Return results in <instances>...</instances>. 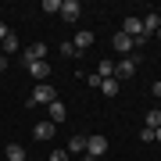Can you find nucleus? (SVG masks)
Here are the masks:
<instances>
[{"instance_id": "nucleus-19", "label": "nucleus", "mask_w": 161, "mask_h": 161, "mask_svg": "<svg viewBox=\"0 0 161 161\" xmlns=\"http://www.w3.org/2000/svg\"><path fill=\"white\" fill-rule=\"evenodd\" d=\"M58 50H61V58H75V54H79V50H75V47H72V43H61V47H58Z\"/></svg>"}, {"instance_id": "nucleus-18", "label": "nucleus", "mask_w": 161, "mask_h": 161, "mask_svg": "<svg viewBox=\"0 0 161 161\" xmlns=\"http://www.w3.org/2000/svg\"><path fill=\"white\" fill-rule=\"evenodd\" d=\"M43 11L47 14H61V0H43Z\"/></svg>"}, {"instance_id": "nucleus-3", "label": "nucleus", "mask_w": 161, "mask_h": 161, "mask_svg": "<svg viewBox=\"0 0 161 161\" xmlns=\"http://www.w3.org/2000/svg\"><path fill=\"white\" fill-rule=\"evenodd\" d=\"M54 132H58V125H54V122L47 118V122H36V129H32V136L40 140V143H50V140H54Z\"/></svg>"}, {"instance_id": "nucleus-7", "label": "nucleus", "mask_w": 161, "mask_h": 161, "mask_svg": "<svg viewBox=\"0 0 161 161\" xmlns=\"http://www.w3.org/2000/svg\"><path fill=\"white\" fill-rule=\"evenodd\" d=\"M25 68H29V75L36 82H47V75H50V64L47 61H32V64H25Z\"/></svg>"}, {"instance_id": "nucleus-29", "label": "nucleus", "mask_w": 161, "mask_h": 161, "mask_svg": "<svg viewBox=\"0 0 161 161\" xmlns=\"http://www.w3.org/2000/svg\"><path fill=\"white\" fill-rule=\"evenodd\" d=\"M25 161H36V158H25Z\"/></svg>"}, {"instance_id": "nucleus-2", "label": "nucleus", "mask_w": 161, "mask_h": 161, "mask_svg": "<svg viewBox=\"0 0 161 161\" xmlns=\"http://www.w3.org/2000/svg\"><path fill=\"white\" fill-rule=\"evenodd\" d=\"M100 154H108V136H86V158H100Z\"/></svg>"}, {"instance_id": "nucleus-25", "label": "nucleus", "mask_w": 161, "mask_h": 161, "mask_svg": "<svg viewBox=\"0 0 161 161\" xmlns=\"http://www.w3.org/2000/svg\"><path fill=\"white\" fill-rule=\"evenodd\" d=\"M154 143H161V125H158V129H154Z\"/></svg>"}, {"instance_id": "nucleus-11", "label": "nucleus", "mask_w": 161, "mask_h": 161, "mask_svg": "<svg viewBox=\"0 0 161 161\" xmlns=\"http://www.w3.org/2000/svg\"><path fill=\"white\" fill-rule=\"evenodd\" d=\"M4 158H7V161H25L29 154H25L22 143H7V147H4Z\"/></svg>"}, {"instance_id": "nucleus-1", "label": "nucleus", "mask_w": 161, "mask_h": 161, "mask_svg": "<svg viewBox=\"0 0 161 161\" xmlns=\"http://www.w3.org/2000/svg\"><path fill=\"white\" fill-rule=\"evenodd\" d=\"M54 100H58V90H54L50 82H36V90L29 93V104H47V108H50Z\"/></svg>"}, {"instance_id": "nucleus-6", "label": "nucleus", "mask_w": 161, "mask_h": 161, "mask_svg": "<svg viewBox=\"0 0 161 161\" xmlns=\"http://www.w3.org/2000/svg\"><path fill=\"white\" fill-rule=\"evenodd\" d=\"M79 14H82L79 0H61V18H64V22H79Z\"/></svg>"}, {"instance_id": "nucleus-24", "label": "nucleus", "mask_w": 161, "mask_h": 161, "mask_svg": "<svg viewBox=\"0 0 161 161\" xmlns=\"http://www.w3.org/2000/svg\"><path fill=\"white\" fill-rule=\"evenodd\" d=\"M7 32H11V29H7V25H4V22H0V40H4V36H7Z\"/></svg>"}, {"instance_id": "nucleus-5", "label": "nucleus", "mask_w": 161, "mask_h": 161, "mask_svg": "<svg viewBox=\"0 0 161 161\" xmlns=\"http://www.w3.org/2000/svg\"><path fill=\"white\" fill-rule=\"evenodd\" d=\"M136 68H140V64L132 61V58H122V61L115 64V79H118V82H122V79H132V75H136Z\"/></svg>"}, {"instance_id": "nucleus-23", "label": "nucleus", "mask_w": 161, "mask_h": 161, "mask_svg": "<svg viewBox=\"0 0 161 161\" xmlns=\"http://www.w3.org/2000/svg\"><path fill=\"white\" fill-rule=\"evenodd\" d=\"M150 93H154V97H161V79L154 82V86H150Z\"/></svg>"}, {"instance_id": "nucleus-28", "label": "nucleus", "mask_w": 161, "mask_h": 161, "mask_svg": "<svg viewBox=\"0 0 161 161\" xmlns=\"http://www.w3.org/2000/svg\"><path fill=\"white\" fill-rule=\"evenodd\" d=\"M158 40H161V29H158Z\"/></svg>"}, {"instance_id": "nucleus-13", "label": "nucleus", "mask_w": 161, "mask_h": 161, "mask_svg": "<svg viewBox=\"0 0 161 161\" xmlns=\"http://www.w3.org/2000/svg\"><path fill=\"white\" fill-rule=\"evenodd\" d=\"M0 47H4V58H7V54H14V50H18L22 43H18V36H14V32H7L4 40H0Z\"/></svg>"}, {"instance_id": "nucleus-4", "label": "nucleus", "mask_w": 161, "mask_h": 161, "mask_svg": "<svg viewBox=\"0 0 161 161\" xmlns=\"http://www.w3.org/2000/svg\"><path fill=\"white\" fill-rule=\"evenodd\" d=\"M22 58H25V64H32V61H47V43H29L22 50Z\"/></svg>"}, {"instance_id": "nucleus-27", "label": "nucleus", "mask_w": 161, "mask_h": 161, "mask_svg": "<svg viewBox=\"0 0 161 161\" xmlns=\"http://www.w3.org/2000/svg\"><path fill=\"white\" fill-rule=\"evenodd\" d=\"M86 161H100V158H86Z\"/></svg>"}, {"instance_id": "nucleus-20", "label": "nucleus", "mask_w": 161, "mask_h": 161, "mask_svg": "<svg viewBox=\"0 0 161 161\" xmlns=\"http://www.w3.org/2000/svg\"><path fill=\"white\" fill-rule=\"evenodd\" d=\"M100 82H104V79H100L97 72H93V75H86V86H93V90H100Z\"/></svg>"}, {"instance_id": "nucleus-16", "label": "nucleus", "mask_w": 161, "mask_h": 161, "mask_svg": "<svg viewBox=\"0 0 161 161\" xmlns=\"http://www.w3.org/2000/svg\"><path fill=\"white\" fill-rule=\"evenodd\" d=\"M143 125H147V129H158V125H161V111H158V108H150V111H147Z\"/></svg>"}, {"instance_id": "nucleus-12", "label": "nucleus", "mask_w": 161, "mask_h": 161, "mask_svg": "<svg viewBox=\"0 0 161 161\" xmlns=\"http://www.w3.org/2000/svg\"><path fill=\"white\" fill-rule=\"evenodd\" d=\"M64 118H68V111H64V104H61V100H54V104H50V122H54V125H61Z\"/></svg>"}, {"instance_id": "nucleus-21", "label": "nucleus", "mask_w": 161, "mask_h": 161, "mask_svg": "<svg viewBox=\"0 0 161 161\" xmlns=\"http://www.w3.org/2000/svg\"><path fill=\"white\" fill-rule=\"evenodd\" d=\"M47 161H68V150H54V154H47Z\"/></svg>"}, {"instance_id": "nucleus-17", "label": "nucleus", "mask_w": 161, "mask_h": 161, "mask_svg": "<svg viewBox=\"0 0 161 161\" xmlns=\"http://www.w3.org/2000/svg\"><path fill=\"white\" fill-rule=\"evenodd\" d=\"M100 90L108 93V97H118V79H104V82H100Z\"/></svg>"}, {"instance_id": "nucleus-9", "label": "nucleus", "mask_w": 161, "mask_h": 161, "mask_svg": "<svg viewBox=\"0 0 161 161\" xmlns=\"http://www.w3.org/2000/svg\"><path fill=\"white\" fill-rule=\"evenodd\" d=\"M111 43H115V50H122V54H132V50H136V43H132L125 32H115V40H111Z\"/></svg>"}, {"instance_id": "nucleus-26", "label": "nucleus", "mask_w": 161, "mask_h": 161, "mask_svg": "<svg viewBox=\"0 0 161 161\" xmlns=\"http://www.w3.org/2000/svg\"><path fill=\"white\" fill-rule=\"evenodd\" d=\"M7 68V58H4V54H0V72H4Z\"/></svg>"}, {"instance_id": "nucleus-15", "label": "nucleus", "mask_w": 161, "mask_h": 161, "mask_svg": "<svg viewBox=\"0 0 161 161\" xmlns=\"http://www.w3.org/2000/svg\"><path fill=\"white\" fill-rule=\"evenodd\" d=\"M86 150V136H72L68 140V154H82Z\"/></svg>"}, {"instance_id": "nucleus-14", "label": "nucleus", "mask_w": 161, "mask_h": 161, "mask_svg": "<svg viewBox=\"0 0 161 161\" xmlns=\"http://www.w3.org/2000/svg\"><path fill=\"white\" fill-rule=\"evenodd\" d=\"M97 75H100V79H115V61H100L97 64Z\"/></svg>"}, {"instance_id": "nucleus-8", "label": "nucleus", "mask_w": 161, "mask_h": 161, "mask_svg": "<svg viewBox=\"0 0 161 161\" xmlns=\"http://www.w3.org/2000/svg\"><path fill=\"white\" fill-rule=\"evenodd\" d=\"M72 47H75V50H90V47H93V32L90 29H82V32H75V40H72Z\"/></svg>"}, {"instance_id": "nucleus-22", "label": "nucleus", "mask_w": 161, "mask_h": 161, "mask_svg": "<svg viewBox=\"0 0 161 161\" xmlns=\"http://www.w3.org/2000/svg\"><path fill=\"white\" fill-rule=\"evenodd\" d=\"M140 140H143V143H154V129H147V125H143V132H140Z\"/></svg>"}, {"instance_id": "nucleus-10", "label": "nucleus", "mask_w": 161, "mask_h": 161, "mask_svg": "<svg viewBox=\"0 0 161 161\" xmlns=\"http://www.w3.org/2000/svg\"><path fill=\"white\" fill-rule=\"evenodd\" d=\"M158 29H161V14L150 11V14L143 18V32H147V36H158Z\"/></svg>"}]
</instances>
